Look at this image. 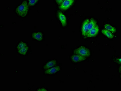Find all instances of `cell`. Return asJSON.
<instances>
[{"mask_svg":"<svg viewBox=\"0 0 121 91\" xmlns=\"http://www.w3.org/2000/svg\"><path fill=\"white\" fill-rule=\"evenodd\" d=\"M29 47L28 46H26L24 48L21 49L19 50H18V53L20 55H25L28 51Z\"/></svg>","mask_w":121,"mask_h":91,"instance_id":"14","label":"cell"},{"mask_svg":"<svg viewBox=\"0 0 121 91\" xmlns=\"http://www.w3.org/2000/svg\"><path fill=\"white\" fill-rule=\"evenodd\" d=\"M105 28L106 30L109 31L113 33H115L116 32V29L115 28L111 26L110 24H106L104 25Z\"/></svg>","mask_w":121,"mask_h":91,"instance_id":"13","label":"cell"},{"mask_svg":"<svg viewBox=\"0 0 121 91\" xmlns=\"http://www.w3.org/2000/svg\"><path fill=\"white\" fill-rule=\"evenodd\" d=\"M32 37L38 41H41L43 38V34L41 32H34L32 33Z\"/></svg>","mask_w":121,"mask_h":91,"instance_id":"7","label":"cell"},{"mask_svg":"<svg viewBox=\"0 0 121 91\" xmlns=\"http://www.w3.org/2000/svg\"><path fill=\"white\" fill-rule=\"evenodd\" d=\"M74 0H64L59 6V9L61 10H65L68 9L73 4Z\"/></svg>","mask_w":121,"mask_h":91,"instance_id":"5","label":"cell"},{"mask_svg":"<svg viewBox=\"0 0 121 91\" xmlns=\"http://www.w3.org/2000/svg\"><path fill=\"white\" fill-rule=\"evenodd\" d=\"M37 91H46V88L44 87H42L41 88H39V89H37Z\"/></svg>","mask_w":121,"mask_h":91,"instance_id":"17","label":"cell"},{"mask_svg":"<svg viewBox=\"0 0 121 91\" xmlns=\"http://www.w3.org/2000/svg\"><path fill=\"white\" fill-rule=\"evenodd\" d=\"M57 64V62L56 60H51L46 63L43 66V69L44 70H47L49 69L54 67Z\"/></svg>","mask_w":121,"mask_h":91,"instance_id":"6","label":"cell"},{"mask_svg":"<svg viewBox=\"0 0 121 91\" xmlns=\"http://www.w3.org/2000/svg\"><path fill=\"white\" fill-rule=\"evenodd\" d=\"M63 0H56V1L59 4H61L62 3H63Z\"/></svg>","mask_w":121,"mask_h":91,"instance_id":"18","label":"cell"},{"mask_svg":"<svg viewBox=\"0 0 121 91\" xmlns=\"http://www.w3.org/2000/svg\"><path fill=\"white\" fill-rule=\"evenodd\" d=\"M99 31V27L98 25H96L94 28L88 31L85 36L87 37L96 36L98 33Z\"/></svg>","mask_w":121,"mask_h":91,"instance_id":"4","label":"cell"},{"mask_svg":"<svg viewBox=\"0 0 121 91\" xmlns=\"http://www.w3.org/2000/svg\"><path fill=\"white\" fill-rule=\"evenodd\" d=\"M38 0H29V4L30 6H33L37 3Z\"/></svg>","mask_w":121,"mask_h":91,"instance_id":"16","label":"cell"},{"mask_svg":"<svg viewBox=\"0 0 121 91\" xmlns=\"http://www.w3.org/2000/svg\"><path fill=\"white\" fill-rule=\"evenodd\" d=\"M73 52L75 54L85 57H89L91 55V52L89 50L83 46H80L75 50Z\"/></svg>","mask_w":121,"mask_h":91,"instance_id":"2","label":"cell"},{"mask_svg":"<svg viewBox=\"0 0 121 91\" xmlns=\"http://www.w3.org/2000/svg\"><path fill=\"white\" fill-rule=\"evenodd\" d=\"M96 23L97 22L94 19H91L90 21H89L88 25V31L95 27L96 26Z\"/></svg>","mask_w":121,"mask_h":91,"instance_id":"11","label":"cell"},{"mask_svg":"<svg viewBox=\"0 0 121 91\" xmlns=\"http://www.w3.org/2000/svg\"><path fill=\"white\" fill-rule=\"evenodd\" d=\"M89 21H90L89 19H87L84 21L83 24L82 31V35L85 36L86 34L88 31V25Z\"/></svg>","mask_w":121,"mask_h":91,"instance_id":"10","label":"cell"},{"mask_svg":"<svg viewBox=\"0 0 121 91\" xmlns=\"http://www.w3.org/2000/svg\"><path fill=\"white\" fill-rule=\"evenodd\" d=\"M86 57L78 55H73L71 57V59L74 62H81L86 60Z\"/></svg>","mask_w":121,"mask_h":91,"instance_id":"8","label":"cell"},{"mask_svg":"<svg viewBox=\"0 0 121 91\" xmlns=\"http://www.w3.org/2000/svg\"><path fill=\"white\" fill-rule=\"evenodd\" d=\"M60 70H61V67L60 66H54L47 70H45L44 74L46 76L53 75L58 72Z\"/></svg>","mask_w":121,"mask_h":91,"instance_id":"3","label":"cell"},{"mask_svg":"<svg viewBox=\"0 0 121 91\" xmlns=\"http://www.w3.org/2000/svg\"><path fill=\"white\" fill-rule=\"evenodd\" d=\"M28 9L27 2L24 1L21 4L17 7L16 12L18 15L22 17H24L27 15Z\"/></svg>","mask_w":121,"mask_h":91,"instance_id":"1","label":"cell"},{"mask_svg":"<svg viewBox=\"0 0 121 91\" xmlns=\"http://www.w3.org/2000/svg\"><path fill=\"white\" fill-rule=\"evenodd\" d=\"M58 18L61 22L62 26L64 27L67 25V20L65 16L62 12L58 11Z\"/></svg>","mask_w":121,"mask_h":91,"instance_id":"9","label":"cell"},{"mask_svg":"<svg viewBox=\"0 0 121 91\" xmlns=\"http://www.w3.org/2000/svg\"><path fill=\"white\" fill-rule=\"evenodd\" d=\"M101 32L103 34L109 38L112 39L113 38V35L112 33L106 29H103L101 31Z\"/></svg>","mask_w":121,"mask_h":91,"instance_id":"12","label":"cell"},{"mask_svg":"<svg viewBox=\"0 0 121 91\" xmlns=\"http://www.w3.org/2000/svg\"><path fill=\"white\" fill-rule=\"evenodd\" d=\"M27 45L26 43H25V42H20L19 43H18L17 46V49L18 50H19L27 46Z\"/></svg>","mask_w":121,"mask_h":91,"instance_id":"15","label":"cell"}]
</instances>
